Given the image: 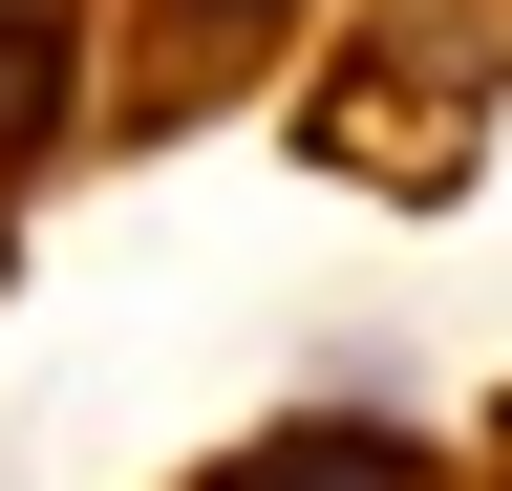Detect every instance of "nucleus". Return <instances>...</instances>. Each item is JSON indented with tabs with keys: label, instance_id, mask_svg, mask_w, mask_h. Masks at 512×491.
Returning a JSON list of instances; mask_svg holds the SVG:
<instances>
[{
	"label": "nucleus",
	"instance_id": "2",
	"mask_svg": "<svg viewBox=\"0 0 512 491\" xmlns=\"http://www.w3.org/2000/svg\"><path fill=\"white\" fill-rule=\"evenodd\" d=\"M64 129V0H0V171Z\"/></svg>",
	"mask_w": 512,
	"mask_h": 491
},
{
	"label": "nucleus",
	"instance_id": "1",
	"mask_svg": "<svg viewBox=\"0 0 512 491\" xmlns=\"http://www.w3.org/2000/svg\"><path fill=\"white\" fill-rule=\"evenodd\" d=\"M192 491H427L406 427H256L235 470H192Z\"/></svg>",
	"mask_w": 512,
	"mask_h": 491
},
{
	"label": "nucleus",
	"instance_id": "3",
	"mask_svg": "<svg viewBox=\"0 0 512 491\" xmlns=\"http://www.w3.org/2000/svg\"><path fill=\"white\" fill-rule=\"evenodd\" d=\"M192 22H299V0H192Z\"/></svg>",
	"mask_w": 512,
	"mask_h": 491
}]
</instances>
